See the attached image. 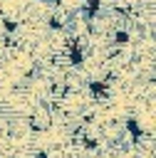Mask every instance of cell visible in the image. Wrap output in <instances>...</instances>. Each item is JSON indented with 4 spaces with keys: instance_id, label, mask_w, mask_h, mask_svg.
Wrapping results in <instances>:
<instances>
[{
    "instance_id": "obj_1",
    "label": "cell",
    "mask_w": 156,
    "mask_h": 158,
    "mask_svg": "<svg viewBox=\"0 0 156 158\" xmlns=\"http://www.w3.org/2000/svg\"><path fill=\"white\" fill-rule=\"evenodd\" d=\"M27 121H30L32 133H42V131H47V128L54 123L52 104H50V101H37V104H35V109H32V114L27 116Z\"/></svg>"
}]
</instances>
